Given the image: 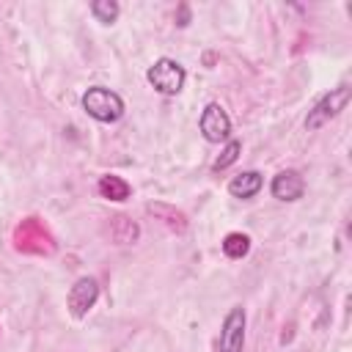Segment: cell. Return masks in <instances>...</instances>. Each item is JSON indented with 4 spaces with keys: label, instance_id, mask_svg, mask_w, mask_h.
Masks as SVG:
<instances>
[{
    "label": "cell",
    "instance_id": "1",
    "mask_svg": "<svg viewBox=\"0 0 352 352\" xmlns=\"http://www.w3.org/2000/svg\"><path fill=\"white\" fill-rule=\"evenodd\" d=\"M82 110L99 124H116L124 116V99L104 85H91L82 94Z\"/></svg>",
    "mask_w": 352,
    "mask_h": 352
},
{
    "label": "cell",
    "instance_id": "2",
    "mask_svg": "<svg viewBox=\"0 0 352 352\" xmlns=\"http://www.w3.org/2000/svg\"><path fill=\"white\" fill-rule=\"evenodd\" d=\"M146 80L151 82V88L162 96H176L182 88H184V80H187V72L179 60L173 58H157L148 72H146Z\"/></svg>",
    "mask_w": 352,
    "mask_h": 352
},
{
    "label": "cell",
    "instance_id": "3",
    "mask_svg": "<svg viewBox=\"0 0 352 352\" xmlns=\"http://www.w3.org/2000/svg\"><path fill=\"white\" fill-rule=\"evenodd\" d=\"M349 99H352V88H349V85H338V88H333L330 94H324V96L308 110V116H305V129H308V132H316L319 126H324L330 118H336V116L349 104Z\"/></svg>",
    "mask_w": 352,
    "mask_h": 352
},
{
    "label": "cell",
    "instance_id": "4",
    "mask_svg": "<svg viewBox=\"0 0 352 352\" xmlns=\"http://www.w3.org/2000/svg\"><path fill=\"white\" fill-rule=\"evenodd\" d=\"M96 300H99V283H96V278L82 275V278H77L74 286L69 289L66 305H69V314H72L74 319H82V316L96 305Z\"/></svg>",
    "mask_w": 352,
    "mask_h": 352
},
{
    "label": "cell",
    "instance_id": "5",
    "mask_svg": "<svg viewBox=\"0 0 352 352\" xmlns=\"http://www.w3.org/2000/svg\"><path fill=\"white\" fill-rule=\"evenodd\" d=\"M198 126H201V135H204L209 143H226V140L231 138V118H228V113H226L217 102H209V104L204 107Z\"/></svg>",
    "mask_w": 352,
    "mask_h": 352
},
{
    "label": "cell",
    "instance_id": "6",
    "mask_svg": "<svg viewBox=\"0 0 352 352\" xmlns=\"http://www.w3.org/2000/svg\"><path fill=\"white\" fill-rule=\"evenodd\" d=\"M245 346V308L234 305L220 327V352H242Z\"/></svg>",
    "mask_w": 352,
    "mask_h": 352
},
{
    "label": "cell",
    "instance_id": "7",
    "mask_svg": "<svg viewBox=\"0 0 352 352\" xmlns=\"http://www.w3.org/2000/svg\"><path fill=\"white\" fill-rule=\"evenodd\" d=\"M302 190H305V182H302V176L297 173V170H280V173H275L272 176V184H270V192H272V198H278V201H297V198H302Z\"/></svg>",
    "mask_w": 352,
    "mask_h": 352
},
{
    "label": "cell",
    "instance_id": "8",
    "mask_svg": "<svg viewBox=\"0 0 352 352\" xmlns=\"http://www.w3.org/2000/svg\"><path fill=\"white\" fill-rule=\"evenodd\" d=\"M261 184H264V179H261L258 170H245V173H239V176H234V179L228 182V192H231L234 198L248 201V198H253V195L261 190Z\"/></svg>",
    "mask_w": 352,
    "mask_h": 352
},
{
    "label": "cell",
    "instance_id": "9",
    "mask_svg": "<svg viewBox=\"0 0 352 352\" xmlns=\"http://www.w3.org/2000/svg\"><path fill=\"white\" fill-rule=\"evenodd\" d=\"M96 190H99V195L102 198H110V201H126L129 198V184L121 179V176H113V173H104V176H99V182H96Z\"/></svg>",
    "mask_w": 352,
    "mask_h": 352
},
{
    "label": "cell",
    "instance_id": "10",
    "mask_svg": "<svg viewBox=\"0 0 352 352\" xmlns=\"http://www.w3.org/2000/svg\"><path fill=\"white\" fill-rule=\"evenodd\" d=\"M248 250H250V236H248V234H242V231L226 234V239H223V253H226L228 258H242V256H248Z\"/></svg>",
    "mask_w": 352,
    "mask_h": 352
},
{
    "label": "cell",
    "instance_id": "11",
    "mask_svg": "<svg viewBox=\"0 0 352 352\" xmlns=\"http://www.w3.org/2000/svg\"><path fill=\"white\" fill-rule=\"evenodd\" d=\"M91 14H94L96 22L113 25L116 16H118V3H116V0H94V3H91Z\"/></svg>",
    "mask_w": 352,
    "mask_h": 352
},
{
    "label": "cell",
    "instance_id": "12",
    "mask_svg": "<svg viewBox=\"0 0 352 352\" xmlns=\"http://www.w3.org/2000/svg\"><path fill=\"white\" fill-rule=\"evenodd\" d=\"M239 151H242V143H239V140H228V143H226V148H223V154L212 162V170L217 173V170H226L228 165H234V162H236V157H239Z\"/></svg>",
    "mask_w": 352,
    "mask_h": 352
},
{
    "label": "cell",
    "instance_id": "13",
    "mask_svg": "<svg viewBox=\"0 0 352 352\" xmlns=\"http://www.w3.org/2000/svg\"><path fill=\"white\" fill-rule=\"evenodd\" d=\"M187 19H190V11H187V6H182V8H179V25L184 28V25H187Z\"/></svg>",
    "mask_w": 352,
    "mask_h": 352
}]
</instances>
